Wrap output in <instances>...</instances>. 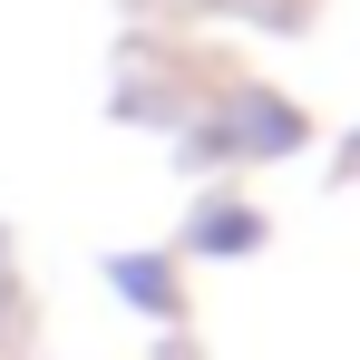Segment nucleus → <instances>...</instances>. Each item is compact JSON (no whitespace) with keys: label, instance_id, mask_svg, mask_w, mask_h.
<instances>
[{"label":"nucleus","instance_id":"f257e3e1","mask_svg":"<svg viewBox=\"0 0 360 360\" xmlns=\"http://www.w3.org/2000/svg\"><path fill=\"white\" fill-rule=\"evenodd\" d=\"M253 234H263V224H253V214H234V205H224V214H205V243H214V253H243Z\"/></svg>","mask_w":360,"mask_h":360}]
</instances>
